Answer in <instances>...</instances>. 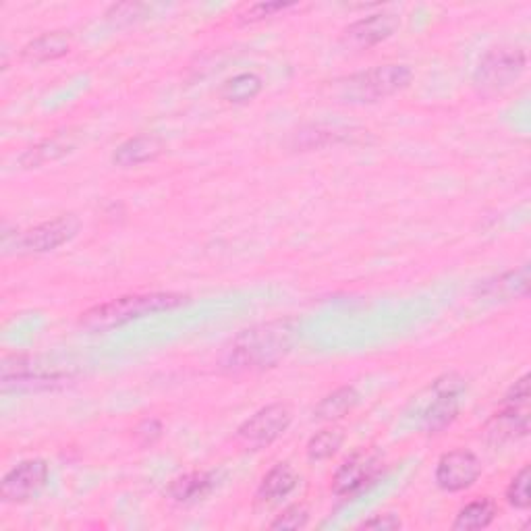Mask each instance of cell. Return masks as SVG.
I'll return each instance as SVG.
<instances>
[{"instance_id": "7c38bea8", "label": "cell", "mask_w": 531, "mask_h": 531, "mask_svg": "<svg viewBox=\"0 0 531 531\" xmlns=\"http://www.w3.org/2000/svg\"><path fill=\"white\" fill-rule=\"evenodd\" d=\"M529 434V407L502 405L500 411L484 428V436L490 444H507L521 440Z\"/></svg>"}, {"instance_id": "30bf717a", "label": "cell", "mask_w": 531, "mask_h": 531, "mask_svg": "<svg viewBox=\"0 0 531 531\" xmlns=\"http://www.w3.org/2000/svg\"><path fill=\"white\" fill-rule=\"evenodd\" d=\"M48 482V463L44 459H27L15 465L0 486L5 502H27L40 494Z\"/></svg>"}, {"instance_id": "52a82bcc", "label": "cell", "mask_w": 531, "mask_h": 531, "mask_svg": "<svg viewBox=\"0 0 531 531\" xmlns=\"http://www.w3.org/2000/svg\"><path fill=\"white\" fill-rule=\"evenodd\" d=\"M291 422V409L283 403H272L245 419L237 430V440L249 451L266 449V446H270L289 430Z\"/></svg>"}, {"instance_id": "603a6c76", "label": "cell", "mask_w": 531, "mask_h": 531, "mask_svg": "<svg viewBox=\"0 0 531 531\" xmlns=\"http://www.w3.org/2000/svg\"><path fill=\"white\" fill-rule=\"evenodd\" d=\"M529 484H531V469L529 465H523L521 471L511 480L507 488V502L517 511H527L531 505L529 496Z\"/></svg>"}, {"instance_id": "44dd1931", "label": "cell", "mask_w": 531, "mask_h": 531, "mask_svg": "<svg viewBox=\"0 0 531 531\" xmlns=\"http://www.w3.org/2000/svg\"><path fill=\"white\" fill-rule=\"evenodd\" d=\"M264 88V83L258 75L254 73H241V75H235L231 79H227L225 83H222L220 88V96L225 98L227 102H233V104H243V102H249L254 100Z\"/></svg>"}, {"instance_id": "8fae6325", "label": "cell", "mask_w": 531, "mask_h": 531, "mask_svg": "<svg viewBox=\"0 0 531 531\" xmlns=\"http://www.w3.org/2000/svg\"><path fill=\"white\" fill-rule=\"evenodd\" d=\"M401 27V19L393 13H376L363 19H357L343 30L341 42L347 48L355 50H368L378 46L380 42L393 38Z\"/></svg>"}, {"instance_id": "4fadbf2b", "label": "cell", "mask_w": 531, "mask_h": 531, "mask_svg": "<svg viewBox=\"0 0 531 531\" xmlns=\"http://www.w3.org/2000/svg\"><path fill=\"white\" fill-rule=\"evenodd\" d=\"M299 486V475L289 463H276L264 478L256 492L258 507H274L285 500Z\"/></svg>"}, {"instance_id": "4316f807", "label": "cell", "mask_w": 531, "mask_h": 531, "mask_svg": "<svg viewBox=\"0 0 531 531\" xmlns=\"http://www.w3.org/2000/svg\"><path fill=\"white\" fill-rule=\"evenodd\" d=\"M401 519L399 515L393 513H386V515H376L368 521H363L359 527L361 529H376V531H393V529H401Z\"/></svg>"}, {"instance_id": "ba28073f", "label": "cell", "mask_w": 531, "mask_h": 531, "mask_svg": "<svg viewBox=\"0 0 531 531\" xmlns=\"http://www.w3.org/2000/svg\"><path fill=\"white\" fill-rule=\"evenodd\" d=\"M384 469L382 455L372 449H359L343 461L332 478V492L339 498H353L370 488Z\"/></svg>"}, {"instance_id": "9c48e42d", "label": "cell", "mask_w": 531, "mask_h": 531, "mask_svg": "<svg viewBox=\"0 0 531 531\" xmlns=\"http://www.w3.org/2000/svg\"><path fill=\"white\" fill-rule=\"evenodd\" d=\"M482 475V463L478 455L467 449H455L444 453L436 465V484L444 492H463L471 488Z\"/></svg>"}, {"instance_id": "e0dca14e", "label": "cell", "mask_w": 531, "mask_h": 531, "mask_svg": "<svg viewBox=\"0 0 531 531\" xmlns=\"http://www.w3.org/2000/svg\"><path fill=\"white\" fill-rule=\"evenodd\" d=\"M214 486H216L214 473L191 471L175 478L171 486L166 488V494H169L175 502H195L208 496L214 490Z\"/></svg>"}, {"instance_id": "2e32d148", "label": "cell", "mask_w": 531, "mask_h": 531, "mask_svg": "<svg viewBox=\"0 0 531 531\" xmlns=\"http://www.w3.org/2000/svg\"><path fill=\"white\" fill-rule=\"evenodd\" d=\"M73 38L69 32H48L21 48V59L30 63L57 61L71 52Z\"/></svg>"}, {"instance_id": "83f0119b", "label": "cell", "mask_w": 531, "mask_h": 531, "mask_svg": "<svg viewBox=\"0 0 531 531\" xmlns=\"http://www.w3.org/2000/svg\"><path fill=\"white\" fill-rule=\"evenodd\" d=\"M162 434V426L156 419H146V422L137 428V436L142 438L144 444H152L154 440H158Z\"/></svg>"}, {"instance_id": "8992f818", "label": "cell", "mask_w": 531, "mask_h": 531, "mask_svg": "<svg viewBox=\"0 0 531 531\" xmlns=\"http://www.w3.org/2000/svg\"><path fill=\"white\" fill-rule=\"evenodd\" d=\"M465 393V380L449 372L436 378L424 395H428V403L422 413V426L428 434H438L449 428L461 409V395Z\"/></svg>"}, {"instance_id": "d4e9b609", "label": "cell", "mask_w": 531, "mask_h": 531, "mask_svg": "<svg viewBox=\"0 0 531 531\" xmlns=\"http://www.w3.org/2000/svg\"><path fill=\"white\" fill-rule=\"evenodd\" d=\"M307 519H310L307 509L303 505H293L270 523V529H301L307 525Z\"/></svg>"}, {"instance_id": "9a60e30c", "label": "cell", "mask_w": 531, "mask_h": 531, "mask_svg": "<svg viewBox=\"0 0 531 531\" xmlns=\"http://www.w3.org/2000/svg\"><path fill=\"white\" fill-rule=\"evenodd\" d=\"M480 295L492 301H511L519 297H527L529 293V266L519 270H509L496 278L480 285Z\"/></svg>"}, {"instance_id": "7a4b0ae2", "label": "cell", "mask_w": 531, "mask_h": 531, "mask_svg": "<svg viewBox=\"0 0 531 531\" xmlns=\"http://www.w3.org/2000/svg\"><path fill=\"white\" fill-rule=\"evenodd\" d=\"M189 297L181 293H135L110 299L106 303L94 305L92 310L83 312L79 326L90 332H108L121 328L133 320H142L162 312H173L187 305Z\"/></svg>"}, {"instance_id": "5bb4252c", "label": "cell", "mask_w": 531, "mask_h": 531, "mask_svg": "<svg viewBox=\"0 0 531 531\" xmlns=\"http://www.w3.org/2000/svg\"><path fill=\"white\" fill-rule=\"evenodd\" d=\"M162 152H164V142L160 137L135 135L115 150L113 162L119 166V169H133V166L154 162Z\"/></svg>"}, {"instance_id": "ac0fdd59", "label": "cell", "mask_w": 531, "mask_h": 531, "mask_svg": "<svg viewBox=\"0 0 531 531\" xmlns=\"http://www.w3.org/2000/svg\"><path fill=\"white\" fill-rule=\"evenodd\" d=\"M359 403V393L355 386H341L334 393L326 395L314 409V417L322 419V422H334L341 419L347 413H351Z\"/></svg>"}, {"instance_id": "7402d4cb", "label": "cell", "mask_w": 531, "mask_h": 531, "mask_svg": "<svg viewBox=\"0 0 531 531\" xmlns=\"http://www.w3.org/2000/svg\"><path fill=\"white\" fill-rule=\"evenodd\" d=\"M343 442L345 434L341 428L320 430L307 442V457H310V461H326L341 449Z\"/></svg>"}, {"instance_id": "cb8c5ba5", "label": "cell", "mask_w": 531, "mask_h": 531, "mask_svg": "<svg viewBox=\"0 0 531 531\" xmlns=\"http://www.w3.org/2000/svg\"><path fill=\"white\" fill-rule=\"evenodd\" d=\"M291 7H293L291 3H256L239 15V21L241 23H256V21H262L266 17H274L276 13L287 11Z\"/></svg>"}, {"instance_id": "ffe728a7", "label": "cell", "mask_w": 531, "mask_h": 531, "mask_svg": "<svg viewBox=\"0 0 531 531\" xmlns=\"http://www.w3.org/2000/svg\"><path fill=\"white\" fill-rule=\"evenodd\" d=\"M73 148H75V142L69 135H57V137L46 139V142L27 150L19 158V162H21L23 169H36V166H42L46 162H54V160L63 158Z\"/></svg>"}, {"instance_id": "6da1fadb", "label": "cell", "mask_w": 531, "mask_h": 531, "mask_svg": "<svg viewBox=\"0 0 531 531\" xmlns=\"http://www.w3.org/2000/svg\"><path fill=\"white\" fill-rule=\"evenodd\" d=\"M297 339L293 320H276L239 332L222 353V370L227 374H247L274 368L283 361Z\"/></svg>"}, {"instance_id": "d6986e66", "label": "cell", "mask_w": 531, "mask_h": 531, "mask_svg": "<svg viewBox=\"0 0 531 531\" xmlns=\"http://www.w3.org/2000/svg\"><path fill=\"white\" fill-rule=\"evenodd\" d=\"M496 515H498V507L492 498L488 496L475 498L457 513L453 529H461V531L486 529L496 519Z\"/></svg>"}, {"instance_id": "5b68a950", "label": "cell", "mask_w": 531, "mask_h": 531, "mask_svg": "<svg viewBox=\"0 0 531 531\" xmlns=\"http://www.w3.org/2000/svg\"><path fill=\"white\" fill-rule=\"evenodd\" d=\"M527 54L517 46H498L488 50L473 73V86L480 94L492 96L511 88L525 73Z\"/></svg>"}, {"instance_id": "3957f363", "label": "cell", "mask_w": 531, "mask_h": 531, "mask_svg": "<svg viewBox=\"0 0 531 531\" xmlns=\"http://www.w3.org/2000/svg\"><path fill=\"white\" fill-rule=\"evenodd\" d=\"M413 79L407 65H380L337 81V94L343 102L374 104L403 92Z\"/></svg>"}, {"instance_id": "277c9868", "label": "cell", "mask_w": 531, "mask_h": 531, "mask_svg": "<svg viewBox=\"0 0 531 531\" xmlns=\"http://www.w3.org/2000/svg\"><path fill=\"white\" fill-rule=\"evenodd\" d=\"M81 229V220L75 214H63L52 220L40 222V225L15 233L13 243H3L5 256L13 254L17 256H42L50 254V251L59 249L73 241Z\"/></svg>"}, {"instance_id": "484cf974", "label": "cell", "mask_w": 531, "mask_h": 531, "mask_svg": "<svg viewBox=\"0 0 531 531\" xmlns=\"http://www.w3.org/2000/svg\"><path fill=\"white\" fill-rule=\"evenodd\" d=\"M529 399H531V390H529V374L521 376L513 386L509 393L502 399V405H509V407H529Z\"/></svg>"}]
</instances>
